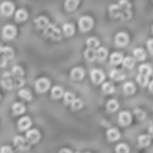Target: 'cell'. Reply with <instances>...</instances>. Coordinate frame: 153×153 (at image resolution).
I'll use <instances>...</instances> for the list:
<instances>
[{
	"mask_svg": "<svg viewBox=\"0 0 153 153\" xmlns=\"http://www.w3.org/2000/svg\"><path fill=\"white\" fill-rule=\"evenodd\" d=\"M117 5H118V10H120L118 18L121 19V20H128V19H130V16H132V5H130V3L122 0V1H120Z\"/></svg>",
	"mask_w": 153,
	"mask_h": 153,
	"instance_id": "obj_1",
	"label": "cell"
},
{
	"mask_svg": "<svg viewBox=\"0 0 153 153\" xmlns=\"http://www.w3.org/2000/svg\"><path fill=\"white\" fill-rule=\"evenodd\" d=\"M45 35L47 38H50V39H53V40H59L61 36H62V32L56 26H54V24H48V26L45 28Z\"/></svg>",
	"mask_w": 153,
	"mask_h": 153,
	"instance_id": "obj_2",
	"label": "cell"
},
{
	"mask_svg": "<svg viewBox=\"0 0 153 153\" xmlns=\"http://www.w3.org/2000/svg\"><path fill=\"white\" fill-rule=\"evenodd\" d=\"M93 24H94V22H93V19L90 18V16H82V18L79 19V30H81L82 32H86V31H89V30H91Z\"/></svg>",
	"mask_w": 153,
	"mask_h": 153,
	"instance_id": "obj_3",
	"label": "cell"
},
{
	"mask_svg": "<svg viewBox=\"0 0 153 153\" xmlns=\"http://www.w3.org/2000/svg\"><path fill=\"white\" fill-rule=\"evenodd\" d=\"M13 145H15L18 149H20L22 152L30 151V144H28V141L24 140V137H22V136H16V137L13 138Z\"/></svg>",
	"mask_w": 153,
	"mask_h": 153,
	"instance_id": "obj_4",
	"label": "cell"
},
{
	"mask_svg": "<svg viewBox=\"0 0 153 153\" xmlns=\"http://www.w3.org/2000/svg\"><path fill=\"white\" fill-rule=\"evenodd\" d=\"M1 85L5 87L7 90H11L15 87V76L11 75V73H5L3 75V79H1Z\"/></svg>",
	"mask_w": 153,
	"mask_h": 153,
	"instance_id": "obj_5",
	"label": "cell"
},
{
	"mask_svg": "<svg viewBox=\"0 0 153 153\" xmlns=\"http://www.w3.org/2000/svg\"><path fill=\"white\" fill-rule=\"evenodd\" d=\"M35 89L39 93H46L48 89H50V81L47 78H39L35 83Z\"/></svg>",
	"mask_w": 153,
	"mask_h": 153,
	"instance_id": "obj_6",
	"label": "cell"
},
{
	"mask_svg": "<svg viewBox=\"0 0 153 153\" xmlns=\"http://www.w3.org/2000/svg\"><path fill=\"white\" fill-rule=\"evenodd\" d=\"M26 140L28 141V144H36L38 141L40 140V133L38 132L36 129H31V130H27V134H26Z\"/></svg>",
	"mask_w": 153,
	"mask_h": 153,
	"instance_id": "obj_7",
	"label": "cell"
},
{
	"mask_svg": "<svg viewBox=\"0 0 153 153\" xmlns=\"http://www.w3.org/2000/svg\"><path fill=\"white\" fill-rule=\"evenodd\" d=\"M114 42H116V45L118 46V47H125V46L129 43V36H128V34H125V32H118V34L116 35V38H114Z\"/></svg>",
	"mask_w": 153,
	"mask_h": 153,
	"instance_id": "obj_8",
	"label": "cell"
},
{
	"mask_svg": "<svg viewBox=\"0 0 153 153\" xmlns=\"http://www.w3.org/2000/svg\"><path fill=\"white\" fill-rule=\"evenodd\" d=\"M90 76H91V81L94 82L95 85H100L103 82V79H105V74H103L102 70L100 69H94L91 71V74H90Z\"/></svg>",
	"mask_w": 153,
	"mask_h": 153,
	"instance_id": "obj_9",
	"label": "cell"
},
{
	"mask_svg": "<svg viewBox=\"0 0 153 153\" xmlns=\"http://www.w3.org/2000/svg\"><path fill=\"white\" fill-rule=\"evenodd\" d=\"M13 10H15V5H13L11 1H4V3H1V5H0V12H1V15H4V16L12 15Z\"/></svg>",
	"mask_w": 153,
	"mask_h": 153,
	"instance_id": "obj_10",
	"label": "cell"
},
{
	"mask_svg": "<svg viewBox=\"0 0 153 153\" xmlns=\"http://www.w3.org/2000/svg\"><path fill=\"white\" fill-rule=\"evenodd\" d=\"M3 36L5 39H12V38L16 36V28L12 26V24H7V26L3 28Z\"/></svg>",
	"mask_w": 153,
	"mask_h": 153,
	"instance_id": "obj_11",
	"label": "cell"
},
{
	"mask_svg": "<svg viewBox=\"0 0 153 153\" xmlns=\"http://www.w3.org/2000/svg\"><path fill=\"white\" fill-rule=\"evenodd\" d=\"M118 122L122 126H128V125L132 122V114L129 111H121L118 116Z\"/></svg>",
	"mask_w": 153,
	"mask_h": 153,
	"instance_id": "obj_12",
	"label": "cell"
},
{
	"mask_svg": "<svg viewBox=\"0 0 153 153\" xmlns=\"http://www.w3.org/2000/svg\"><path fill=\"white\" fill-rule=\"evenodd\" d=\"M70 76H71V79H74V81H81L85 76V70L82 69V67H74V69L71 70V73H70Z\"/></svg>",
	"mask_w": 153,
	"mask_h": 153,
	"instance_id": "obj_13",
	"label": "cell"
},
{
	"mask_svg": "<svg viewBox=\"0 0 153 153\" xmlns=\"http://www.w3.org/2000/svg\"><path fill=\"white\" fill-rule=\"evenodd\" d=\"M30 126H31V120H30V117H23V118L19 120V122H18L19 130H28Z\"/></svg>",
	"mask_w": 153,
	"mask_h": 153,
	"instance_id": "obj_14",
	"label": "cell"
},
{
	"mask_svg": "<svg viewBox=\"0 0 153 153\" xmlns=\"http://www.w3.org/2000/svg\"><path fill=\"white\" fill-rule=\"evenodd\" d=\"M48 24H50V22H48V19L46 18V16H39V18L35 20V26L39 30H45Z\"/></svg>",
	"mask_w": 153,
	"mask_h": 153,
	"instance_id": "obj_15",
	"label": "cell"
},
{
	"mask_svg": "<svg viewBox=\"0 0 153 153\" xmlns=\"http://www.w3.org/2000/svg\"><path fill=\"white\" fill-rule=\"evenodd\" d=\"M106 137H108L109 141H117L120 138V132L117 129H114V128H111V129H109L108 132H106Z\"/></svg>",
	"mask_w": 153,
	"mask_h": 153,
	"instance_id": "obj_16",
	"label": "cell"
},
{
	"mask_svg": "<svg viewBox=\"0 0 153 153\" xmlns=\"http://www.w3.org/2000/svg\"><path fill=\"white\" fill-rule=\"evenodd\" d=\"M151 136L148 134H141L138 136V145L143 146V148H145V146H149L151 145Z\"/></svg>",
	"mask_w": 153,
	"mask_h": 153,
	"instance_id": "obj_17",
	"label": "cell"
},
{
	"mask_svg": "<svg viewBox=\"0 0 153 153\" xmlns=\"http://www.w3.org/2000/svg\"><path fill=\"white\" fill-rule=\"evenodd\" d=\"M63 94H65V91L61 86H54L53 90H51V97H53L54 100H59V98H62Z\"/></svg>",
	"mask_w": 153,
	"mask_h": 153,
	"instance_id": "obj_18",
	"label": "cell"
},
{
	"mask_svg": "<svg viewBox=\"0 0 153 153\" xmlns=\"http://www.w3.org/2000/svg\"><path fill=\"white\" fill-rule=\"evenodd\" d=\"M62 32H63L66 36H73V35H74V32H75L74 24H71V23L63 24V30H62Z\"/></svg>",
	"mask_w": 153,
	"mask_h": 153,
	"instance_id": "obj_19",
	"label": "cell"
},
{
	"mask_svg": "<svg viewBox=\"0 0 153 153\" xmlns=\"http://www.w3.org/2000/svg\"><path fill=\"white\" fill-rule=\"evenodd\" d=\"M95 55H97V59L98 61H105L106 58H108V50H106L105 47H98L97 50H95Z\"/></svg>",
	"mask_w": 153,
	"mask_h": 153,
	"instance_id": "obj_20",
	"label": "cell"
},
{
	"mask_svg": "<svg viewBox=\"0 0 153 153\" xmlns=\"http://www.w3.org/2000/svg\"><path fill=\"white\" fill-rule=\"evenodd\" d=\"M0 55L3 56V58H5L8 61V59L13 58V50L11 47H3L1 51H0Z\"/></svg>",
	"mask_w": 153,
	"mask_h": 153,
	"instance_id": "obj_21",
	"label": "cell"
},
{
	"mask_svg": "<svg viewBox=\"0 0 153 153\" xmlns=\"http://www.w3.org/2000/svg\"><path fill=\"white\" fill-rule=\"evenodd\" d=\"M78 5H79L78 0H67V1L65 3V8H66V11H69V12L74 11Z\"/></svg>",
	"mask_w": 153,
	"mask_h": 153,
	"instance_id": "obj_22",
	"label": "cell"
},
{
	"mask_svg": "<svg viewBox=\"0 0 153 153\" xmlns=\"http://www.w3.org/2000/svg\"><path fill=\"white\" fill-rule=\"evenodd\" d=\"M86 45H87V48L94 50V48L100 47V40L97 38H89V39H86Z\"/></svg>",
	"mask_w": 153,
	"mask_h": 153,
	"instance_id": "obj_23",
	"label": "cell"
},
{
	"mask_svg": "<svg viewBox=\"0 0 153 153\" xmlns=\"http://www.w3.org/2000/svg\"><path fill=\"white\" fill-rule=\"evenodd\" d=\"M24 110H26V108H24V105H23V103H20V102H16V103H13V106H12V113H13V114H16V116H19V114L24 113Z\"/></svg>",
	"mask_w": 153,
	"mask_h": 153,
	"instance_id": "obj_24",
	"label": "cell"
},
{
	"mask_svg": "<svg viewBox=\"0 0 153 153\" xmlns=\"http://www.w3.org/2000/svg\"><path fill=\"white\" fill-rule=\"evenodd\" d=\"M133 55H134V59H137V61H144L146 56L145 51L143 50V48H134V51H133Z\"/></svg>",
	"mask_w": 153,
	"mask_h": 153,
	"instance_id": "obj_25",
	"label": "cell"
},
{
	"mask_svg": "<svg viewBox=\"0 0 153 153\" xmlns=\"http://www.w3.org/2000/svg\"><path fill=\"white\" fill-rule=\"evenodd\" d=\"M117 109H118V101H116V100L108 101V103H106V110L113 113V111H116Z\"/></svg>",
	"mask_w": 153,
	"mask_h": 153,
	"instance_id": "obj_26",
	"label": "cell"
},
{
	"mask_svg": "<svg viewBox=\"0 0 153 153\" xmlns=\"http://www.w3.org/2000/svg\"><path fill=\"white\" fill-rule=\"evenodd\" d=\"M134 91H136V86H134L133 82H126V83L124 85V93L125 94L130 95V94H133Z\"/></svg>",
	"mask_w": 153,
	"mask_h": 153,
	"instance_id": "obj_27",
	"label": "cell"
},
{
	"mask_svg": "<svg viewBox=\"0 0 153 153\" xmlns=\"http://www.w3.org/2000/svg\"><path fill=\"white\" fill-rule=\"evenodd\" d=\"M122 61H124V56H122V54H120V53L111 54V56H110L111 65H118V63H121Z\"/></svg>",
	"mask_w": 153,
	"mask_h": 153,
	"instance_id": "obj_28",
	"label": "cell"
},
{
	"mask_svg": "<svg viewBox=\"0 0 153 153\" xmlns=\"http://www.w3.org/2000/svg\"><path fill=\"white\" fill-rule=\"evenodd\" d=\"M138 73H140V75H145V76H149L152 73V69L149 65H141L140 69H138Z\"/></svg>",
	"mask_w": 153,
	"mask_h": 153,
	"instance_id": "obj_29",
	"label": "cell"
},
{
	"mask_svg": "<svg viewBox=\"0 0 153 153\" xmlns=\"http://www.w3.org/2000/svg\"><path fill=\"white\" fill-rule=\"evenodd\" d=\"M110 78H113L114 81H121V79L125 78V75H124V73H122V71L114 69V70H111V71H110Z\"/></svg>",
	"mask_w": 153,
	"mask_h": 153,
	"instance_id": "obj_30",
	"label": "cell"
},
{
	"mask_svg": "<svg viewBox=\"0 0 153 153\" xmlns=\"http://www.w3.org/2000/svg\"><path fill=\"white\" fill-rule=\"evenodd\" d=\"M15 18L18 22H24L27 18H28V13H27L26 10H19V11H16Z\"/></svg>",
	"mask_w": 153,
	"mask_h": 153,
	"instance_id": "obj_31",
	"label": "cell"
},
{
	"mask_svg": "<svg viewBox=\"0 0 153 153\" xmlns=\"http://www.w3.org/2000/svg\"><path fill=\"white\" fill-rule=\"evenodd\" d=\"M85 58H86V61H89V62L95 61V59H97V55H95V50L87 48V50L85 51Z\"/></svg>",
	"mask_w": 153,
	"mask_h": 153,
	"instance_id": "obj_32",
	"label": "cell"
},
{
	"mask_svg": "<svg viewBox=\"0 0 153 153\" xmlns=\"http://www.w3.org/2000/svg\"><path fill=\"white\" fill-rule=\"evenodd\" d=\"M63 101H65V103H66V105H71V103L75 101V95L73 94V93H70V91L65 93V94H63Z\"/></svg>",
	"mask_w": 153,
	"mask_h": 153,
	"instance_id": "obj_33",
	"label": "cell"
},
{
	"mask_svg": "<svg viewBox=\"0 0 153 153\" xmlns=\"http://www.w3.org/2000/svg\"><path fill=\"white\" fill-rule=\"evenodd\" d=\"M19 97L23 98V100H26V101H31L32 94H31V91H30L28 89H22L20 91H19Z\"/></svg>",
	"mask_w": 153,
	"mask_h": 153,
	"instance_id": "obj_34",
	"label": "cell"
},
{
	"mask_svg": "<svg viewBox=\"0 0 153 153\" xmlns=\"http://www.w3.org/2000/svg\"><path fill=\"white\" fill-rule=\"evenodd\" d=\"M11 75L15 76V78H23L24 71H23V69H22V67L15 66V67L12 69V71H11Z\"/></svg>",
	"mask_w": 153,
	"mask_h": 153,
	"instance_id": "obj_35",
	"label": "cell"
},
{
	"mask_svg": "<svg viewBox=\"0 0 153 153\" xmlns=\"http://www.w3.org/2000/svg\"><path fill=\"white\" fill-rule=\"evenodd\" d=\"M109 13H110L111 18H118V16H120L118 5H117V4H111L110 7H109Z\"/></svg>",
	"mask_w": 153,
	"mask_h": 153,
	"instance_id": "obj_36",
	"label": "cell"
},
{
	"mask_svg": "<svg viewBox=\"0 0 153 153\" xmlns=\"http://www.w3.org/2000/svg\"><path fill=\"white\" fill-rule=\"evenodd\" d=\"M102 91L105 93V94H111V93L114 91L113 83H110V82H105V83L102 85Z\"/></svg>",
	"mask_w": 153,
	"mask_h": 153,
	"instance_id": "obj_37",
	"label": "cell"
},
{
	"mask_svg": "<svg viewBox=\"0 0 153 153\" xmlns=\"http://www.w3.org/2000/svg\"><path fill=\"white\" fill-rule=\"evenodd\" d=\"M122 63H124V66L126 67V69H133V67H134V59H133L132 56H126V58H124Z\"/></svg>",
	"mask_w": 153,
	"mask_h": 153,
	"instance_id": "obj_38",
	"label": "cell"
},
{
	"mask_svg": "<svg viewBox=\"0 0 153 153\" xmlns=\"http://www.w3.org/2000/svg\"><path fill=\"white\" fill-rule=\"evenodd\" d=\"M116 153H129V146L126 144H118L116 146Z\"/></svg>",
	"mask_w": 153,
	"mask_h": 153,
	"instance_id": "obj_39",
	"label": "cell"
},
{
	"mask_svg": "<svg viewBox=\"0 0 153 153\" xmlns=\"http://www.w3.org/2000/svg\"><path fill=\"white\" fill-rule=\"evenodd\" d=\"M149 76H145V75H137V82L141 85V86H148L149 85Z\"/></svg>",
	"mask_w": 153,
	"mask_h": 153,
	"instance_id": "obj_40",
	"label": "cell"
},
{
	"mask_svg": "<svg viewBox=\"0 0 153 153\" xmlns=\"http://www.w3.org/2000/svg\"><path fill=\"white\" fill-rule=\"evenodd\" d=\"M70 106H71L73 110H79V109H82V106H83V102H82V100H79V98H75V101Z\"/></svg>",
	"mask_w": 153,
	"mask_h": 153,
	"instance_id": "obj_41",
	"label": "cell"
},
{
	"mask_svg": "<svg viewBox=\"0 0 153 153\" xmlns=\"http://www.w3.org/2000/svg\"><path fill=\"white\" fill-rule=\"evenodd\" d=\"M0 153H13V151L11 149V146L4 145V146H1V148H0Z\"/></svg>",
	"mask_w": 153,
	"mask_h": 153,
	"instance_id": "obj_42",
	"label": "cell"
},
{
	"mask_svg": "<svg viewBox=\"0 0 153 153\" xmlns=\"http://www.w3.org/2000/svg\"><path fill=\"white\" fill-rule=\"evenodd\" d=\"M134 114L137 116L138 120H144V118H145V113H144L143 110H140V109H137V110L134 111Z\"/></svg>",
	"mask_w": 153,
	"mask_h": 153,
	"instance_id": "obj_43",
	"label": "cell"
},
{
	"mask_svg": "<svg viewBox=\"0 0 153 153\" xmlns=\"http://www.w3.org/2000/svg\"><path fill=\"white\" fill-rule=\"evenodd\" d=\"M146 45H148V50H149V53L153 54V39H149Z\"/></svg>",
	"mask_w": 153,
	"mask_h": 153,
	"instance_id": "obj_44",
	"label": "cell"
},
{
	"mask_svg": "<svg viewBox=\"0 0 153 153\" xmlns=\"http://www.w3.org/2000/svg\"><path fill=\"white\" fill-rule=\"evenodd\" d=\"M5 65H7V59L3 58V56L0 55V67H4Z\"/></svg>",
	"mask_w": 153,
	"mask_h": 153,
	"instance_id": "obj_45",
	"label": "cell"
},
{
	"mask_svg": "<svg viewBox=\"0 0 153 153\" xmlns=\"http://www.w3.org/2000/svg\"><path fill=\"white\" fill-rule=\"evenodd\" d=\"M149 136H151V138L153 137V124L149 125Z\"/></svg>",
	"mask_w": 153,
	"mask_h": 153,
	"instance_id": "obj_46",
	"label": "cell"
},
{
	"mask_svg": "<svg viewBox=\"0 0 153 153\" xmlns=\"http://www.w3.org/2000/svg\"><path fill=\"white\" fill-rule=\"evenodd\" d=\"M148 87H149V91H151V93H153V81H152L151 83L148 85Z\"/></svg>",
	"mask_w": 153,
	"mask_h": 153,
	"instance_id": "obj_47",
	"label": "cell"
},
{
	"mask_svg": "<svg viewBox=\"0 0 153 153\" xmlns=\"http://www.w3.org/2000/svg\"><path fill=\"white\" fill-rule=\"evenodd\" d=\"M61 153H71V151H70V149H62Z\"/></svg>",
	"mask_w": 153,
	"mask_h": 153,
	"instance_id": "obj_48",
	"label": "cell"
},
{
	"mask_svg": "<svg viewBox=\"0 0 153 153\" xmlns=\"http://www.w3.org/2000/svg\"><path fill=\"white\" fill-rule=\"evenodd\" d=\"M1 48H3V47H1V46H0V51H1Z\"/></svg>",
	"mask_w": 153,
	"mask_h": 153,
	"instance_id": "obj_49",
	"label": "cell"
},
{
	"mask_svg": "<svg viewBox=\"0 0 153 153\" xmlns=\"http://www.w3.org/2000/svg\"><path fill=\"white\" fill-rule=\"evenodd\" d=\"M152 31H153V27H152Z\"/></svg>",
	"mask_w": 153,
	"mask_h": 153,
	"instance_id": "obj_50",
	"label": "cell"
}]
</instances>
